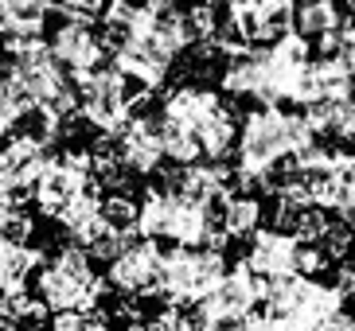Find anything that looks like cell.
Wrapping results in <instances>:
<instances>
[{
	"label": "cell",
	"mask_w": 355,
	"mask_h": 331,
	"mask_svg": "<svg viewBox=\"0 0 355 331\" xmlns=\"http://www.w3.org/2000/svg\"><path fill=\"white\" fill-rule=\"evenodd\" d=\"M227 24H223V47L234 55L246 47H266L293 31L297 0H227Z\"/></svg>",
	"instance_id": "ba28073f"
},
{
	"label": "cell",
	"mask_w": 355,
	"mask_h": 331,
	"mask_svg": "<svg viewBox=\"0 0 355 331\" xmlns=\"http://www.w3.org/2000/svg\"><path fill=\"white\" fill-rule=\"evenodd\" d=\"M47 43H51L55 59L63 62L74 78H83V74L98 71V66L105 62V55H110L105 39L98 35L94 28H90V24H74V20L59 24V28H55V35Z\"/></svg>",
	"instance_id": "e0dca14e"
},
{
	"label": "cell",
	"mask_w": 355,
	"mask_h": 331,
	"mask_svg": "<svg viewBox=\"0 0 355 331\" xmlns=\"http://www.w3.org/2000/svg\"><path fill=\"white\" fill-rule=\"evenodd\" d=\"M74 86H78V114H83V121L102 136H114L137 109V98L129 90L133 82L117 66L102 62L98 71L74 78Z\"/></svg>",
	"instance_id": "30bf717a"
},
{
	"label": "cell",
	"mask_w": 355,
	"mask_h": 331,
	"mask_svg": "<svg viewBox=\"0 0 355 331\" xmlns=\"http://www.w3.org/2000/svg\"><path fill=\"white\" fill-rule=\"evenodd\" d=\"M347 28L344 4L336 0H301L297 4V20H293V31L304 35V39L320 47V51H336V43Z\"/></svg>",
	"instance_id": "d6986e66"
},
{
	"label": "cell",
	"mask_w": 355,
	"mask_h": 331,
	"mask_svg": "<svg viewBox=\"0 0 355 331\" xmlns=\"http://www.w3.org/2000/svg\"><path fill=\"white\" fill-rule=\"evenodd\" d=\"M340 4H344V8H347V12H352V16H355V0H340Z\"/></svg>",
	"instance_id": "836d02e7"
},
{
	"label": "cell",
	"mask_w": 355,
	"mask_h": 331,
	"mask_svg": "<svg viewBox=\"0 0 355 331\" xmlns=\"http://www.w3.org/2000/svg\"><path fill=\"white\" fill-rule=\"evenodd\" d=\"M32 109L35 105H32V98L24 93V86L16 82L12 74H0V141L12 136V129L32 114Z\"/></svg>",
	"instance_id": "484cf974"
},
{
	"label": "cell",
	"mask_w": 355,
	"mask_h": 331,
	"mask_svg": "<svg viewBox=\"0 0 355 331\" xmlns=\"http://www.w3.org/2000/svg\"><path fill=\"white\" fill-rule=\"evenodd\" d=\"M332 285L340 289V296H344V301H355V265H352V261H340V265H336Z\"/></svg>",
	"instance_id": "f1b7e54d"
},
{
	"label": "cell",
	"mask_w": 355,
	"mask_h": 331,
	"mask_svg": "<svg viewBox=\"0 0 355 331\" xmlns=\"http://www.w3.org/2000/svg\"><path fill=\"white\" fill-rule=\"evenodd\" d=\"M51 331H105V320L98 312H59L51 316Z\"/></svg>",
	"instance_id": "83f0119b"
},
{
	"label": "cell",
	"mask_w": 355,
	"mask_h": 331,
	"mask_svg": "<svg viewBox=\"0 0 355 331\" xmlns=\"http://www.w3.org/2000/svg\"><path fill=\"white\" fill-rule=\"evenodd\" d=\"M90 191H98L90 148H63V152H51L43 176L35 179L32 203L43 218L59 222V218H63L83 195H90Z\"/></svg>",
	"instance_id": "52a82bcc"
},
{
	"label": "cell",
	"mask_w": 355,
	"mask_h": 331,
	"mask_svg": "<svg viewBox=\"0 0 355 331\" xmlns=\"http://www.w3.org/2000/svg\"><path fill=\"white\" fill-rule=\"evenodd\" d=\"M227 269L230 265L219 246H172L164 253L160 301L164 304H199L227 277Z\"/></svg>",
	"instance_id": "9c48e42d"
},
{
	"label": "cell",
	"mask_w": 355,
	"mask_h": 331,
	"mask_svg": "<svg viewBox=\"0 0 355 331\" xmlns=\"http://www.w3.org/2000/svg\"><path fill=\"white\" fill-rule=\"evenodd\" d=\"M105 277L94 269V258L83 246L55 249L51 258L35 269V296L51 316L59 312H98L105 296Z\"/></svg>",
	"instance_id": "5b68a950"
},
{
	"label": "cell",
	"mask_w": 355,
	"mask_h": 331,
	"mask_svg": "<svg viewBox=\"0 0 355 331\" xmlns=\"http://www.w3.org/2000/svg\"><path fill=\"white\" fill-rule=\"evenodd\" d=\"M164 184L172 191H180V195L203 203V207L219 211V203L239 187V179H234L230 168L215 164V160H196V164H176V172H168Z\"/></svg>",
	"instance_id": "2e32d148"
},
{
	"label": "cell",
	"mask_w": 355,
	"mask_h": 331,
	"mask_svg": "<svg viewBox=\"0 0 355 331\" xmlns=\"http://www.w3.org/2000/svg\"><path fill=\"white\" fill-rule=\"evenodd\" d=\"M110 59H114L117 71L125 74L133 86H141V90H160V86L168 82L172 62H176L168 51H160V47H153V43H145V39H129V43H121V47H114Z\"/></svg>",
	"instance_id": "ac0fdd59"
},
{
	"label": "cell",
	"mask_w": 355,
	"mask_h": 331,
	"mask_svg": "<svg viewBox=\"0 0 355 331\" xmlns=\"http://www.w3.org/2000/svg\"><path fill=\"white\" fill-rule=\"evenodd\" d=\"M316 136V129L309 125V117L282 109V105H254L250 114L239 125V145H234V179L242 191L254 187H270L277 184L282 168L293 156L309 148Z\"/></svg>",
	"instance_id": "3957f363"
},
{
	"label": "cell",
	"mask_w": 355,
	"mask_h": 331,
	"mask_svg": "<svg viewBox=\"0 0 355 331\" xmlns=\"http://www.w3.org/2000/svg\"><path fill=\"white\" fill-rule=\"evenodd\" d=\"M157 121H160L164 152L172 164H196V160L223 164L234 152V145H239L234 109L211 86L184 82L176 90H168L164 102H160Z\"/></svg>",
	"instance_id": "6da1fadb"
},
{
	"label": "cell",
	"mask_w": 355,
	"mask_h": 331,
	"mask_svg": "<svg viewBox=\"0 0 355 331\" xmlns=\"http://www.w3.org/2000/svg\"><path fill=\"white\" fill-rule=\"evenodd\" d=\"M0 331H24V328H8V323H0Z\"/></svg>",
	"instance_id": "e575fe53"
},
{
	"label": "cell",
	"mask_w": 355,
	"mask_h": 331,
	"mask_svg": "<svg viewBox=\"0 0 355 331\" xmlns=\"http://www.w3.org/2000/svg\"><path fill=\"white\" fill-rule=\"evenodd\" d=\"M105 331H153V328L141 320H125V323H105Z\"/></svg>",
	"instance_id": "d6a6232c"
},
{
	"label": "cell",
	"mask_w": 355,
	"mask_h": 331,
	"mask_svg": "<svg viewBox=\"0 0 355 331\" xmlns=\"http://www.w3.org/2000/svg\"><path fill=\"white\" fill-rule=\"evenodd\" d=\"M261 296H266V280H261L246 261H239V265L227 269V277L196 304V312H199V320H203V328L215 331V328H223V323L246 320L250 312H258Z\"/></svg>",
	"instance_id": "7c38bea8"
},
{
	"label": "cell",
	"mask_w": 355,
	"mask_h": 331,
	"mask_svg": "<svg viewBox=\"0 0 355 331\" xmlns=\"http://www.w3.org/2000/svg\"><path fill=\"white\" fill-rule=\"evenodd\" d=\"M340 308H344L340 289L304 273L266 280V296H261V316L273 323V331H316Z\"/></svg>",
	"instance_id": "8992f818"
},
{
	"label": "cell",
	"mask_w": 355,
	"mask_h": 331,
	"mask_svg": "<svg viewBox=\"0 0 355 331\" xmlns=\"http://www.w3.org/2000/svg\"><path fill=\"white\" fill-rule=\"evenodd\" d=\"M137 234L153 242H172V246H227L219 211L180 195L168 184L148 187L137 199Z\"/></svg>",
	"instance_id": "277c9868"
},
{
	"label": "cell",
	"mask_w": 355,
	"mask_h": 331,
	"mask_svg": "<svg viewBox=\"0 0 355 331\" xmlns=\"http://www.w3.org/2000/svg\"><path fill=\"white\" fill-rule=\"evenodd\" d=\"M51 12H55L51 0H0V39L40 35Z\"/></svg>",
	"instance_id": "cb8c5ba5"
},
{
	"label": "cell",
	"mask_w": 355,
	"mask_h": 331,
	"mask_svg": "<svg viewBox=\"0 0 355 331\" xmlns=\"http://www.w3.org/2000/svg\"><path fill=\"white\" fill-rule=\"evenodd\" d=\"M316 331H355V316H347V312L340 308V312H332V316H328Z\"/></svg>",
	"instance_id": "4dcf8cb0"
},
{
	"label": "cell",
	"mask_w": 355,
	"mask_h": 331,
	"mask_svg": "<svg viewBox=\"0 0 355 331\" xmlns=\"http://www.w3.org/2000/svg\"><path fill=\"white\" fill-rule=\"evenodd\" d=\"M43 265V253L32 242H12L0 238V292H16L28 285V277H35V269Z\"/></svg>",
	"instance_id": "7402d4cb"
},
{
	"label": "cell",
	"mask_w": 355,
	"mask_h": 331,
	"mask_svg": "<svg viewBox=\"0 0 355 331\" xmlns=\"http://www.w3.org/2000/svg\"><path fill=\"white\" fill-rule=\"evenodd\" d=\"M114 145L125 160V168L133 176H157L160 164L168 160L164 152V136H160V121L145 114H133L121 129L114 133Z\"/></svg>",
	"instance_id": "9a60e30c"
},
{
	"label": "cell",
	"mask_w": 355,
	"mask_h": 331,
	"mask_svg": "<svg viewBox=\"0 0 355 331\" xmlns=\"http://www.w3.org/2000/svg\"><path fill=\"white\" fill-rule=\"evenodd\" d=\"M355 93V74L347 71L344 62L336 59V55H328V59H313V66H309V102H344V98H352Z\"/></svg>",
	"instance_id": "44dd1931"
},
{
	"label": "cell",
	"mask_w": 355,
	"mask_h": 331,
	"mask_svg": "<svg viewBox=\"0 0 355 331\" xmlns=\"http://www.w3.org/2000/svg\"><path fill=\"white\" fill-rule=\"evenodd\" d=\"M105 285L125 301L160 296L164 285V249L153 238H133L114 261H105Z\"/></svg>",
	"instance_id": "8fae6325"
},
{
	"label": "cell",
	"mask_w": 355,
	"mask_h": 331,
	"mask_svg": "<svg viewBox=\"0 0 355 331\" xmlns=\"http://www.w3.org/2000/svg\"><path fill=\"white\" fill-rule=\"evenodd\" d=\"M55 16H63V20H74V24H94L102 20V0H51Z\"/></svg>",
	"instance_id": "4316f807"
},
{
	"label": "cell",
	"mask_w": 355,
	"mask_h": 331,
	"mask_svg": "<svg viewBox=\"0 0 355 331\" xmlns=\"http://www.w3.org/2000/svg\"><path fill=\"white\" fill-rule=\"evenodd\" d=\"M215 331H273V323L261 316V312H250L246 320H234V323H223V328H215Z\"/></svg>",
	"instance_id": "f546056e"
},
{
	"label": "cell",
	"mask_w": 355,
	"mask_h": 331,
	"mask_svg": "<svg viewBox=\"0 0 355 331\" xmlns=\"http://www.w3.org/2000/svg\"><path fill=\"white\" fill-rule=\"evenodd\" d=\"M137 16H141V4H137V0H105V8H102V39H105L110 51L121 47V43H129L137 35Z\"/></svg>",
	"instance_id": "d4e9b609"
},
{
	"label": "cell",
	"mask_w": 355,
	"mask_h": 331,
	"mask_svg": "<svg viewBox=\"0 0 355 331\" xmlns=\"http://www.w3.org/2000/svg\"><path fill=\"white\" fill-rule=\"evenodd\" d=\"M266 222V203L254 191H230L219 203V226L227 234V242H250Z\"/></svg>",
	"instance_id": "ffe728a7"
},
{
	"label": "cell",
	"mask_w": 355,
	"mask_h": 331,
	"mask_svg": "<svg viewBox=\"0 0 355 331\" xmlns=\"http://www.w3.org/2000/svg\"><path fill=\"white\" fill-rule=\"evenodd\" d=\"M313 43L289 31L266 47H246L230 55L219 74L223 93L254 105H304L309 102Z\"/></svg>",
	"instance_id": "7a4b0ae2"
},
{
	"label": "cell",
	"mask_w": 355,
	"mask_h": 331,
	"mask_svg": "<svg viewBox=\"0 0 355 331\" xmlns=\"http://www.w3.org/2000/svg\"><path fill=\"white\" fill-rule=\"evenodd\" d=\"M304 117L316 129V136H340L355 145V93L344 102H313L304 105Z\"/></svg>",
	"instance_id": "603a6c76"
},
{
	"label": "cell",
	"mask_w": 355,
	"mask_h": 331,
	"mask_svg": "<svg viewBox=\"0 0 355 331\" xmlns=\"http://www.w3.org/2000/svg\"><path fill=\"white\" fill-rule=\"evenodd\" d=\"M301 249H304V242L297 238L293 230L261 226L258 234L250 238L246 258H242V261H246L261 280H282V277L301 273Z\"/></svg>",
	"instance_id": "4fadbf2b"
},
{
	"label": "cell",
	"mask_w": 355,
	"mask_h": 331,
	"mask_svg": "<svg viewBox=\"0 0 355 331\" xmlns=\"http://www.w3.org/2000/svg\"><path fill=\"white\" fill-rule=\"evenodd\" d=\"M24 211V203H12V199H0V238L8 234V226H12V218Z\"/></svg>",
	"instance_id": "1f68e13d"
},
{
	"label": "cell",
	"mask_w": 355,
	"mask_h": 331,
	"mask_svg": "<svg viewBox=\"0 0 355 331\" xmlns=\"http://www.w3.org/2000/svg\"><path fill=\"white\" fill-rule=\"evenodd\" d=\"M160 51H168L172 59L191 47L188 39V8H180V0H141V16H137V35Z\"/></svg>",
	"instance_id": "5bb4252c"
}]
</instances>
